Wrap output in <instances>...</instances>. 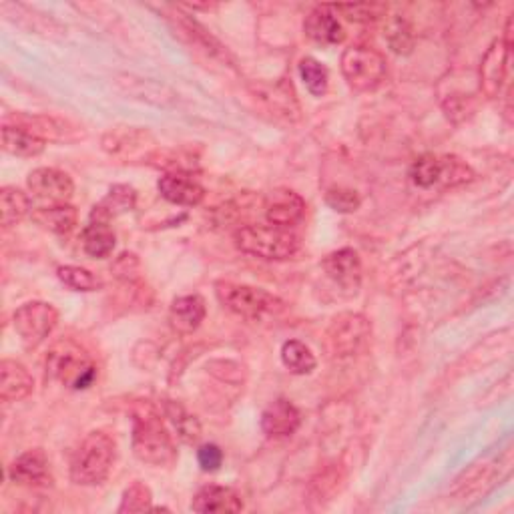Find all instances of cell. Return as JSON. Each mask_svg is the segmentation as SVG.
<instances>
[{"mask_svg":"<svg viewBox=\"0 0 514 514\" xmlns=\"http://www.w3.org/2000/svg\"><path fill=\"white\" fill-rule=\"evenodd\" d=\"M33 221L39 223L41 227L57 233V235H67L75 229L77 221H79V213L73 205L65 203V205H47V207H39L33 213Z\"/></svg>","mask_w":514,"mask_h":514,"instance_id":"cell-26","label":"cell"},{"mask_svg":"<svg viewBox=\"0 0 514 514\" xmlns=\"http://www.w3.org/2000/svg\"><path fill=\"white\" fill-rule=\"evenodd\" d=\"M195 512H239L243 510V498L231 486L207 484L197 490L191 502Z\"/></svg>","mask_w":514,"mask_h":514,"instance_id":"cell-22","label":"cell"},{"mask_svg":"<svg viewBox=\"0 0 514 514\" xmlns=\"http://www.w3.org/2000/svg\"><path fill=\"white\" fill-rule=\"evenodd\" d=\"M163 410H165V416L171 420V424L175 426V430H177V434H179V438L183 442L193 444V442H197L201 438V424H199V420L191 412H187L181 404L167 400L163 404Z\"/></svg>","mask_w":514,"mask_h":514,"instance_id":"cell-30","label":"cell"},{"mask_svg":"<svg viewBox=\"0 0 514 514\" xmlns=\"http://www.w3.org/2000/svg\"><path fill=\"white\" fill-rule=\"evenodd\" d=\"M410 181L420 189L432 187H458L474 179L468 163L454 155L424 153L410 165Z\"/></svg>","mask_w":514,"mask_h":514,"instance_id":"cell-5","label":"cell"},{"mask_svg":"<svg viewBox=\"0 0 514 514\" xmlns=\"http://www.w3.org/2000/svg\"><path fill=\"white\" fill-rule=\"evenodd\" d=\"M500 464H488V462H480V464H472L468 470H464L454 486H452V494L456 496V500H468L472 496H480L486 494L492 486H496V482L500 480Z\"/></svg>","mask_w":514,"mask_h":514,"instance_id":"cell-18","label":"cell"},{"mask_svg":"<svg viewBox=\"0 0 514 514\" xmlns=\"http://www.w3.org/2000/svg\"><path fill=\"white\" fill-rule=\"evenodd\" d=\"M151 504H153V494L149 486H145L143 482H133L123 492L119 512H145L153 508Z\"/></svg>","mask_w":514,"mask_h":514,"instance_id":"cell-35","label":"cell"},{"mask_svg":"<svg viewBox=\"0 0 514 514\" xmlns=\"http://www.w3.org/2000/svg\"><path fill=\"white\" fill-rule=\"evenodd\" d=\"M239 251L268 262L290 260L300 251V237L288 227L278 225H245L235 231Z\"/></svg>","mask_w":514,"mask_h":514,"instance_id":"cell-3","label":"cell"},{"mask_svg":"<svg viewBox=\"0 0 514 514\" xmlns=\"http://www.w3.org/2000/svg\"><path fill=\"white\" fill-rule=\"evenodd\" d=\"M49 374L71 390H87L97 380L93 358L71 342L55 346L47 356Z\"/></svg>","mask_w":514,"mask_h":514,"instance_id":"cell-6","label":"cell"},{"mask_svg":"<svg viewBox=\"0 0 514 514\" xmlns=\"http://www.w3.org/2000/svg\"><path fill=\"white\" fill-rule=\"evenodd\" d=\"M302 424L300 410L286 398L272 402L262 414V430L270 438H288L296 434Z\"/></svg>","mask_w":514,"mask_h":514,"instance_id":"cell-20","label":"cell"},{"mask_svg":"<svg viewBox=\"0 0 514 514\" xmlns=\"http://www.w3.org/2000/svg\"><path fill=\"white\" fill-rule=\"evenodd\" d=\"M340 67L348 85L360 93L378 89L388 75L386 57L380 51L364 45L348 47L342 53Z\"/></svg>","mask_w":514,"mask_h":514,"instance_id":"cell-7","label":"cell"},{"mask_svg":"<svg viewBox=\"0 0 514 514\" xmlns=\"http://www.w3.org/2000/svg\"><path fill=\"white\" fill-rule=\"evenodd\" d=\"M300 77L306 85V89L314 95V97H324L328 93L330 87V73L328 69L314 57H306L300 61L298 65Z\"/></svg>","mask_w":514,"mask_h":514,"instance_id":"cell-31","label":"cell"},{"mask_svg":"<svg viewBox=\"0 0 514 514\" xmlns=\"http://www.w3.org/2000/svg\"><path fill=\"white\" fill-rule=\"evenodd\" d=\"M282 362L296 376L312 374L318 366V360L312 354V350L300 340H288L282 346Z\"/></svg>","mask_w":514,"mask_h":514,"instance_id":"cell-29","label":"cell"},{"mask_svg":"<svg viewBox=\"0 0 514 514\" xmlns=\"http://www.w3.org/2000/svg\"><path fill=\"white\" fill-rule=\"evenodd\" d=\"M322 270L342 292L348 296L358 294L362 286V262L356 249L342 247L328 253L322 260Z\"/></svg>","mask_w":514,"mask_h":514,"instance_id":"cell-11","label":"cell"},{"mask_svg":"<svg viewBox=\"0 0 514 514\" xmlns=\"http://www.w3.org/2000/svg\"><path fill=\"white\" fill-rule=\"evenodd\" d=\"M207 306L205 300L197 294L181 296L173 300L169 308V324L177 334H193L205 320Z\"/></svg>","mask_w":514,"mask_h":514,"instance_id":"cell-23","label":"cell"},{"mask_svg":"<svg viewBox=\"0 0 514 514\" xmlns=\"http://www.w3.org/2000/svg\"><path fill=\"white\" fill-rule=\"evenodd\" d=\"M386 43L398 55H408L414 49V33L404 17H392L386 25Z\"/></svg>","mask_w":514,"mask_h":514,"instance_id":"cell-33","label":"cell"},{"mask_svg":"<svg viewBox=\"0 0 514 514\" xmlns=\"http://www.w3.org/2000/svg\"><path fill=\"white\" fill-rule=\"evenodd\" d=\"M29 213H33L29 195L17 187H3V191H0V219H3V225H19Z\"/></svg>","mask_w":514,"mask_h":514,"instance_id":"cell-28","label":"cell"},{"mask_svg":"<svg viewBox=\"0 0 514 514\" xmlns=\"http://www.w3.org/2000/svg\"><path fill=\"white\" fill-rule=\"evenodd\" d=\"M115 233L109 227V221L91 219L89 225L83 229V249L87 255L95 257V260H105L115 249Z\"/></svg>","mask_w":514,"mask_h":514,"instance_id":"cell-27","label":"cell"},{"mask_svg":"<svg viewBox=\"0 0 514 514\" xmlns=\"http://www.w3.org/2000/svg\"><path fill=\"white\" fill-rule=\"evenodd\" d=\"M103 149L119 159H151L157 151L155 137L141 127H115L101 139Z\"/></svg>","mask_w":514,"mask_h":514,"instance_id":"cell-10","label":"cell"},{"mask_svg":"<svg viewBox=\"0 0 514 514\" xmlns=\"http://www.w3.org/2000/svg\"><path fill=\"white\" fill-rule=\"evenodd\" d=\"M57 278L75 292H97L103 288L101 278L81 266H61L57 270Z\"/></svg>","mask_w":514,"mask_h":514,"instance_id":"cell-32","label":"cell"},{"mask_svg":"<svg viewBox=\"0 0 514 514\" xmlns=\"http://www.w3.org/2000/svg\"><path fill=\"white\" fill-rule=\"evenodd\" d=\"M27 185L37 199L49 205H65L73 199L75 193L73 179L65 171L55 167H39L31 171Z\"/></svg>","mask_w":514,"mask_h":514,"instance_id":"cell-12","label":"cell"},{"mask_svg":"<svg viewBox=\"0 0 514 514\" xmlns=\"http://www.w3.org/2000/svg\"><path fill=\"white\" fill-rule=\"evenodd\" d=\"M9 478L21 486L45 488L53 484L51 464L41 448L27 450L9 466Z\"/></svg>","mask_w":514,"mask_h":514,"instance_id":"cell-15","label":"cell"},{"mask_svg":"<svg viewBox=\"0 0 514 514\" xmlns=\"http://www.w3.org/2000/svg\"><path fill=\"white\" fill-rule=\"evenodd\" d=\"M197 462H199L201 470L215 472L223 464V450L217 444H203L197 450Z\"/></svg>","mask_w":514,"mask_h":514,"instance_id":"cell-37","label":"cell"},{"mask_svg":"<svg viewBox=\"0 0 514 514\" xmlns=\"http://www.w3.org/2000/svg\"><path fill=\"white\" fill-rule=\"evenodd\" d=\"M35 380L27 366L17 360L0 362V400L3 402H19L33 394Z\"/></svg>","mask_w":514,"mask_h":514,"instance_id":"cell-21","label":"cell"},{"mask_svg":"<svg viewBox=\"0 0 514 514\" xmlns=\"http://www.w3.org/2000/svg\"><path fill=\"white\" fill-rule=\"evenodd\" d=\"M133 452L141 462L155 468H169L177 460L173 436L159 410L149 402H141L133 410Z\"/></svg>","mask_w":514,"mask_h":514,"instance_id":"cell-1","label":"cell"},{"mask_svg":"<svg viewBox=\"0 0 514 514\" xmlns=\"http://www.w3.org/2000/svg\"><path fill=\"white\" fill-rule=\"evenodd\" d=\"M117 458V442L103 430L89 432L71 460V480L79 486H97L105 482Z\"/></svg>","mask_w":514,"mask_h":514,"instance_id":"cell-2","label":"cell"},{"mask_svg":"<svg viewBox=\"0 0 514 514\" xmlns=\"http://www.w3.org/2000/svg\"><path fill=\"white\" fill-rule=\"evenodd\" d=\"M159 193L173 205L181 207H195L205 199V189L185 171H169L165 173L159 183Z\"/></svg>","mask_w":514,"mask_h":514,"instance_id":"cell-17","label":"cell"},{"mask_svg":"<svg viewBox=\"0 0 514 514\" xmlns=\"http://www.w3.org/2000/svg\"><path fill=\"white\" fill-rule=\"evenodd\" d=\"M215 296L219 304L229 310L231 314L257 322L270 316H280L286 312V302L280 300L278 296L262 290L253 288L245 284H235V282H217L215 284Z\"/></svg>","mask_w":514,"mask_h":514,"instance_id":"cell-4","label":"cell"},{"mask_svg":"<svg viewBox=\"0 0 514 514\" xmlns=\"http://www.w3.org/2000/svg\"><path fill=\"white\" fill-rule=\"evenodd\" d=\"M510 49H512V43L500 37L490 45V49L486 51L480 63V91L488 99H496L502 91L508 63H510Z\"/></svg>","mask_w":514,"mask_h":514,"instance_id":"cell-13","label":"cell"},{"mask_svg":"<svg viewBox=\"0 0 514 514\" xmlns=\"http://www.w3.org/2000/svg\"><path fill=\"white\" fill-rule=\"evenodd\" d=\"M324 199L338 213H354L362 205L360 195L354 189L342 187V185H332L330 189H326Z\"/></svg>","mask_w":514,"mask_h":514,"instance_id":"cell-36","label":"cell"},{"mask_svg":"<svg viewBox=\"0 0 514 514\" xmlns=\"http://www.w3.org/2000/svg\"><path fill=\"white\" fill-rule=\"evenodd\" d=\"M304 33L308 39H312L314 43L322 45V47H332V45H340L346 39V31L342 27V23L338 21L336 13L332 7L324 5V7H316L304 23Z\"/></svg>","mask_w":514,"mask_h":514,"instance_id":"cell-19","label":"cell"},{"mask_svg":"<svg viewBox=\"0 0 514 514\" xmlns=\"http://www.w3.org/2000/svg\"><path fill=\"white\" fill-rule=\"evenodd\" d=\"M137 205V191L131 185H113L109 189V195L93 207L91 211V219H101V221H109L125 211L135 209Z\"/></svg>","mask_w":514,"mask_h":514,"instance_id":"cell-25","label":"cell"},{"mask_svg":"<svg viewBox=\"0 0 514 514\" xmlns=\"http://www.w3.org/2000/svg\"><path fill=\"white\" fill-rule=\"evenodd\" d=\"M5 123H13L19 125L27 131H31L33 135L41 137L43 141H65V143H73L77 139L83 137V133L79 131L77 125L65 121V119H57L51 115H11L5 119Z\"/></svg>","mask_w":514,"mask_h":514,"instance_id":"cell-14","label":"cell"},{"mask_svg":"<svg viewBox=\"0 0 514 514\" xmlns=\"http://www.w3.org/2000/svg\"><path fill=\"white\" fill-rule=\"evenodd\" d=\"M17 334L27 348H39L59 326V312L47 302H29L17 308L13 316Z\"/></svg>","mask_w":514,"mask_h":514,"instance_id":"cell-9","label":"cell"},{"mask_svg":"<svg viewBox=\"0 0 514 514\" xmlns=\"http://www.w3.org/2000/svg\"><path fill=\"white\" fill-rule=\"evenodd\" d=\"M334 13H342L350 23L368 25L386 17V7L376 3H356V5H334Z\"/></svg>","mask_w":514,"mask_h":514,"instance_id":"cell-34","label":"cell"},{"mask_svg":"<svg viewBox=\"0 0 514 514\" xmlns=\"http://www.w3.org/2000/svg\"><path fill=\"white\" fill-rule=\"evenodd\" d=\"M266 219L270 225L294 227L306 215V201L292 189H274L264 201Z\"/></svg>","mask_w":514,"mask_h":514,"instance_id":"cell-16","label":"cell"},{"mask_svg":"<svg viewBox=\"0 0 514 514\" xmlns=\"http://www.w3.org/2000/svg\"><path fill=\"white\" fill-rule=\"evenodd\" d=\"M372 336V326L362 314H340L326 330V348L332 358L360 354Z\"/></svg>","mask_w":514,"mask_h":514,"instance_id":"cell-8","label":"cell"},{"mask_svg":"<svg viewBox=\"0 0 514 514\" xmlns=\"http://www.w3.org/2000/svg\"><path fill=\"white\" fill-rule=\"evenodd\" d=\"M47 147V141L33 135L31 131L3 123V149L15 157H39Z\"/></svg>","mask_w":514,"mask_h":514,"instance_id":"cell-24","label":"cell"}]
</instances>
